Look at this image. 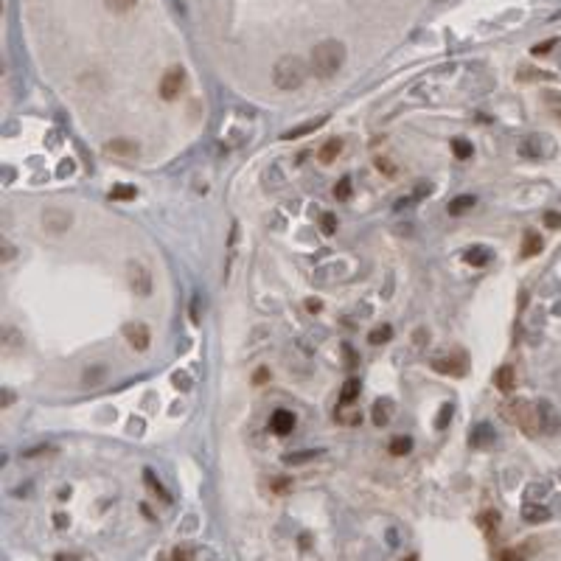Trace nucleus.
Listing matches in <instances>:
<instances>
[{
    "label": "nucleus",
    "mask_w": 561,
    "mask_h": 561,
    "mask_svg": "<svg viewBox=\"0 0 561 561\" xmlns=\"http://www.w3.org/2000/svg\"><path fill=\"white\" fill-rule=\"evenodd\" d=\"M550 48H553V40H550V43H544V45H536V48H533V54L539 57V54H547Z\"/></svg>",
    "instance_id": "obj_39"
},
{
    "label": "nucleus",
    "mask_w": 561,
    "mask_h": 561,
    "mask_svg": "<svg viewBox=\"0 0 561 561\" xmlns=\"http://www.w3.org/2000/svg\"><path fill=\"white\" fill-rule=\"evenodd\" d=\"M182 87H185V71H182L180 65H174V68H168V71L163 73V79H160V99H163V101H174V99H180Z\"/></svg>",
    "instance_id": "obj_5"
},
{
    "label": "nucleus",
    "mask_w": 561,
    "mask_h": 561,
    "mask_svg": "<svg viewBox=\"0 0 561 561\" xmlns=\"http://www.w3.org/2000/svg\"><path fill=\"white\" fill-rule=\"evenodd\" d=\"M143 477H146V483H149V488H152V491H154V494H160V497H163V500H166V502H168V500H171V497H168V494H166V488H163V486H160V483H157V480H154V474H152V472H149V469H146V472H143Z\"/></svg>",
    "instance_id": "obj_32"
},
{
    "label": "nucleus",
    "mask_w": 561,
    "mask_h": 561,
    "mask_svg": "<svg viewBox=\"0 0 561 561\" xmlns=\"http://www.w3.org/2000/svg\"><path fill=\"white\" fill-rule=\"evenodd\" d=\"M388 452H391L393 458H405V455H410V452H413V438H410V435H396V438H391Z\"/></svg>",
    "instance_id": "obj_17"
},
{
    "label": "nucleus",
    "mask_w": 561,
    "mask_h": 561,
    "mask_svg": "<svg viewBox=\"0 0 561 561\" xmlns=\"http://www.w3.org/2000/svg\"><path fill=\"white\" fill-rule=\"evenodd\" d=\"M449 418H452V407H449V405H444V407H441V413H438V421H435V427H438V430H444V427L449 424Z\"/></svg>",
    "instance_id": "obj_33"
},
{
    "label": "nucleus",
    "mask_w": 561,
    "mask_h": 561,
    "mask_svg": "<svg viewBox=\"0 0 561 561\" xmlns=\"http://www.w3.org/2000/svg\"><path fill=\"white\" fill-rule=\"evenodd\" d=\"M320 452L317 449H309V452H292V455H284V463L289 466H298V463H306V460H314Z\"/></svg>",
    "instance_id": "obj_24"
},
{
    "label": "nucleus",
    "mask_w": 561,
    "mask_h": 561,
    "mask_svg": "<svg viewBox=\"0 0 561 561\" xmlns=\"http://www.w3.org/2000/svg\"><path fill=\"white\" fill-rule=\"evenodd\" d=\"M12 402H15V393H12V391H3V407H9Z\"/></svg>",
    "instance_id": "obj_41"
},
{
    "label": "nucleus",
    "mask_w": 561,
    "mask_h": 561,
    "mask_svg": "<svg viewBox=\"0 0 561 561\" xmlns=\"http://www.w3.org/2000/svg\"><path fill=\"white\" fill-rule=\"evenodd\" d=\"M377 168H379V171H385L388 177H393V174H396V166H393L391 160H382V157L377 160Z\"/></svg>",
    "instance_id": "obj_35"
},
{
    "label": "nucleus",
    "mask_w": 561,
    "mask_h": 561,
    "mask_svg": "<svg viewBox=\"0 0 561 561\" xmlns=\"http://www.w3.org/2000/svg\"><path fill=\"white\" fill-rule=\"evenodd\" d=\"M474 205H477V197H472V194H463V197H455V200H449V205H446V214H449V217H463V214H469Z\"/></svg>",
    "instance_id": "obj_14"
},
{
    "label": "nucleus",
    "mask_w": 561,
    "mask_h": 561,
    "mask_svg": "<svg viewBox=\"0 0 561 561\" xmlns=\"http://www.w3.org/2000/svg\"><path fill=\"white\" fill-rule=\"evenodd\" d=\"M306 62L300 57H281L272 68V82L278 90H298L306 82Z\"/></svg>",
    "instance_id": "obj_2"
},
{
    "label": "nucleus",
    "mask_w": 561,
    "mask_h": 561,
    "mask_svg": "<svg viewBox=\"0 0 561 561\" xmlns=\"http://www.w3.org/2000/svg\"><path fill=\"white\" fill-rule=\"evenodd\" d=\"M107 152L115 154V157H132L138 152V143L135 140H126V138H115L107 143Z\"/></svg>",
    "instance_id": "obj_16"
},
{
    "label": "nucleus",
    "mask_w": 561,
    "mask_h": 561,
    "mask_svg": "<svg viewBox=\"0 0 561 561\" xmlns=\"http://www.w3.org/2000/svg\"><path fill=\"white\" fill-rule=\"evenodd\" d=\"M342 152V140L340 138H328L320 149H317V160L323 163V166H328V163H334L337 160V154Z\"/></svg>",
    "instance_id": "obj_13"
},
{
    "label": "nucleus",
    "mask_w": 561,
    "mask_h": 561,
    "mask_svg": "<svg viewBox=\"0 0 561 561\" xmlns=\"http://www.w3.org/2000/svg\"><path fill=\"white\" fill-rule=\"evenodd\" d=\"M126 278H129V286H132L135 295H140V298L152 295V272H149V267L143 261H129L126 264Z\"/></svg>",
    "instance_id": "obj_4"
},
{
    "label": "nucleus",
    "mask_w": 561,
    "mask_h": 561,
    "mask_svg": "<svg viewBox=\"0 0 561 561\" xmlns=\"http://www.w3.org/2000/svg\"><path fill=\"white\" fill-rule=\"evenodd\" d=\"M135 197H138L135 185L118 182V185H112V189H110V200H115V203H126V200H135Z\"/></svg>",
    "instance_id": "obj_20"
},
{
    "label": "nucleus",
    "mask_w": 561,
    "mask_h": 561,
    "mask_svg": "<svg viewBox=\"0 0 561 561\" xmlns=\"http://www.w3.org/2000/svg\"><path fill=\"white\" fill-rule=\"evenodd\" d=\"M320 231L326 233V236H331V233H337V217L334 214H320Z\"/></svg>",
    "instance_id": "obj_30"
},
{
    "label": "nucleus",
    "mask_w": 561,
    "mask_h": 561,
    "mask_svg": "<svg viewBox=\"0 0 561 561\" xmlns=\"http://www.w3.org/2000/svg\"><path fill=\"white\" fill-rule=\"evenodd\" d=\"M57 525H59V527H65V525H68V519H65V513H57Z\"/></svg>",
    "instance_id": "obj_44"
},
{
    "label": "nucleus",
    "mask_w": 561,
    "mask_h": 561,
    "mask_svg": "<svg viewBox=\"0 0 561 561\" xmlns=\"http://www.w3.org/2000/svg\"><path fill=\"white\" fill-rule=\"evenodd\" d=\"M306 306H309V312H320V300H306Z\"/></svg>",
    "instance_id": "obj_43"
},
{
    "label": "nucleus",
    "mask_w": 561,
    "mask_h": 561,
    "mask_svg": "<svg viewBox=\"0 0 561 561\" xmlns=\"http://www.w3.org/2000/svg\"><path fill=\"white\" fill-rule=\"evenodd\" d=\"M334 197H337L340 203H345V200L351 197V177H340V182L334 185Z\"/></svg>",
    "instance_id": "obj_29"
},
{
    "label": "nucleus",
    "mask_w": 561,
    "mask_h": 561,
    "mask_svg": "<svg viewBox=\"0 0 561 561\" xmlns=\"http://www.w3.org/2000/svg\"><path fill=\"white\" fill-rule=\"evenodd\" d=\"M104 370H107L104 365L87 367V370H85V379H82V382H85V385H99V382H104Z\"/></svg>",
    "instance_id": "obj_27"
},
{
    "label": "nucleus",
    "mask_w": 561,
    "mask_h": 561,
    "mask_svg": "<svg viewBox=\"0 0 561 561\" xmlns=\"http://www.w3.org/2000/svg\"><path fill=\"white\" fill-rule=\"evenodd\" d=\"M104 3H107L110 12H115V15H126L129 9H135L138 0H104Z\"/></svg>",
    "instance_id": "obj_26"
},
{
    "label": "nucleus",
    "mask_w": 561,
    "mask_h": 561,
    "mask_svg": "<svg viewBox=\"0 0 561 561\" xmlns=\"http://www.w3.org/2000/svg\"><path fill=\"white\" fill-rule=\"evenodd\" d=\"M71 225H73V217H71L68 211L48 208V211L43 214V228H45V231H51V233H62V231H68Z\"/></svg>",
    "instance_id": "obj_8"
},
{
    "label": "nucleus",
    "mask_w": 561,
    "mask_h": 561,
    "mask_svg": "<svg viewBox=\"0 0 561 561\" xmlns=\"http://www.w3.org/2000/svg\"><path fill=\"white\" fill-rule=\"evenodd\" d=\"M497 522H500V513H497V511H486V513L480 516V527H483L486 533H491V530L497 527Z\"/></svg>",
    "instance_id": "obj_31"
},
{
    "label": "nucleus",
    "mask_w": 561,
    "mask_h": 561,
    "mask_svg": "<svg viewBox=\"0 0 561 561\" xmlns=\"http://www.w3.org/2000/svg\"><path fill=\"white\" fill-rule=\"evenodd\" d=\"M168 558H171V561H194V558H197V550H194V547H174V550L168 553Z\"/></svg>",
    "instance_id": "obj_28"
},
{
    "label": "nucleus",
    "mask_w": 561,
    "mask_h": 561,
    "mask_svg": "<svg viewBox=\"0 0 561 561\" xmlns=\"http://www.w3.org/2000/svg\"><path fill=\"white\" fill-rule=\"evenodd\" d=\"M393 337V328L391 326H382V328H373L370 334H367V342L370 345H379V342H388Z\"/></svg>",
    "instance_id": "obj_25"
},
{
    "label": "nucleus",
    "mask_w": 561,
    "mask_h": 561,
    "mask_svg": "<svg viewBox=\"0 0 561 561\" xmlns=\"http://www.w3.org/2000/svg\"><path fill=\"white\" fill-rule=\"evenodd\" d=\"M267 379H270V373H267V367H258V370H256V385H264Z\"/></svg>",
    "instance_id": "obj_38"
},
{
    "label": "nucleus",
    "mask_w": 561,
    "mask_h": 561,
    "mask_svg": "<svg viewBox=\"0 0 561 561\" xmlns=\"http://www.w3.org/2000/svg\"><path fill=\"white\" fill-rule=\"evenodd\" d=\"M393 413H396V402L388 399V396L379 399V402H373V407H370V418H373L377 427H388L393 421Z\"/></svg>",
    "instance_id": "obj_10"
},
{
    "label": "nucleus",
    "mask_w": 561,
    "mask_h": 561,
    "mask_svg": "<svg viewBox=\"0 0 561 561\" xmlns=\"http://www.w3.org/2000/svg\"><path fill=\"white\" fill-rule=\"evenodd\" d=\"M536 410H539V427H541V432L544 435H558L561 432V416H558V410L550 402H539Z\"/></svg>",
    "instance_id": "obj_6"
},
{
    "label": "nucleus",
    "mask_w": 561,
    "mask_h": 561,
    "mask_svg": "<svg viewBox=\"0 0 561 561\" xmlns=\"http://www.w3.org/2000/svg\"><path fill=\"white\" fill-rule=\"evenodd\" d=\"M502 416H505L511 424H516V427H519L525 435H530V438L541 432V427H539V410H536L533 405L522 402V399L505 405V407H502Z\"/></svg>",
    "instance_id": "obj_3"
},
{
    "label": "nucleus",
    "mask_w": 561,
    "mask_h": 561,
    "mask_svg": "<svg viewBox=\"0 0 561 561\" xmlns=\"http://www.w3.org/2000/svg\"><path fill=\"white\" fill-rule=\"evenodd\" d=\"M342 65H345V45L340 43V40H323V43H317L314 48H312V62H309V68H312V73L317 76V79H334L340 71H342Z\"/></svg>",
    "instance_id": "obj_1"
},
{
    "label": "nucleus",
    "mask_w": 561,
    "mask_h": 561,
    "mask_svg": "<svg viewBox=\"0 0 561 561\" xmlns=\"http://www.w3.org/2000/svg\"><path fill=\"white\" fill-rule=\"evenodd\" d=\"M544 225H547V228H553V231H558V228H561V214H555V211H547V214H544Z\"/></svg>",
    "instance_id": "obj_34"
},
{
    "label": "nucleus",
    "mask_w": 561,
    "mask_h": 561,
    "mask_svg": "<svg viewBox=\"0 0 561 561\" xmlns=\"http://www.w3.org/2000/svg\"><path fill=\"white\" fill-rule=\"evenodd\" d=\"M126 340L138 354H143L149 348V342H152V331H149L146 323H129L126 326Z\"/></svg>",
    "instance_id": "obj_9"
},
{
    "label": "nucleus",
    "mask_w": 561,
    "mask_h": 561,
    "mask_svg": "<svg viewBox=\"0 0 561 561\" xmlns=\"http://www.w3.org/2000/svg\"><path fill=\"white\" fill-rule=\"evenodd\" d=\"M494 385H497V391L511 393V391L516 388V370H513L511 365H502V367L494 373Z\"/></svg>",
    "instance_id": "obj_12"
},
{
    "label": "nucleus",
    "mask_w": 561,
    "mask_h": 561,
    "mask_svg": "<svg viewBox=\"0 0 561 561\" xmlns=\"http://www.w3.org/2000/svg\"><path fill=\"white\" fill-rule=\"evenodd\" d=\"M432 370L444 373V377H466V356L455 354V356H444V359H432Z\"/></svg>",
    "instance_id": "obj_7"
},
{
    "label": "nucleus",
    "mask_w": 561,
    "mask_h": 561,
    "mask_svg": "<svg viewBox=\"0 0 561 561\" xmlns=\"http://www.w3.org/2000/svg\"><path fill=\"white\" fill-rule=\"evenodd\" d=\"M73 168H76V163H73V160H62V163H59V177H68Z\"/></svg>",
    "instance_id": "obj_37"
},
{
    "label": "nucleus",
    "mask_w": 561,
    "mask_h": 561,
    "mask_svg": "<svg viewBox=\"0 0 561 561\" xmlns=\"http://www.w3.org/2000/svg\"><path fill=\"white\" fill-rule=\"evenodd\" d=\"M497 561H522V555H519L516 550H502V553L497 555Z\"/></svg>",
    "instance_id": "obj_36"
},
{
    "label": "nucleus",
    "mask_w": 561,
    "mask_h": 561,
    "mask_svg": "<svg viewBox=\"0 0 561 561\" xmlns=\"http://www.w3.org/2000/svg\"><path fill=\"white\" fill-rule=\"evenodd\" d=\"M57 561H82V558H79V555H65V553H59Z\"/></svg>",
    "instance_id": "obj_42"
},
{
    "label": "nucleus",
    "mask_w": 561,
    "mask_h": 561,
    "mask_svg": "<svg viewBox=\"0 0 561 561\" xmlns=\"http://www.w3.org/2000/svg\"><path fill=\"white\" fill-rule=\"evenodd\" d=\"M463 258H466V264H472V267H486V264L491 261V250H488V247H472V250L463 253Z\"/></svg>",
    "instance_id": "obj_19"
},
{
    "label": "nucleus",
    "mask_w": 561,
    "mask_h": 561,
    "mask_svg": "<svg viewBox=\"0 0 561 561\" xmlns=\"http://www.w3.org/2000/svg\"><path fill=\"white\" fill-rule=\"evenodd\" d=\"M359 391H362V385H359V379H356V377L345 379V385L340 388V407H348V405H354V402L359 399Z\"/></svg>",
    "instance_id": "obj_15"
},
{
    "label": "nucleus",
    "mask_w": 561,
    "mask_h": 561,
    "mask_svg": "<svg viewBox=\"0 0 561 561\" xmlns=\"http://www.w3.org/2000/svg\"><path fill=\"white\" fill-rule=\"evenodd\" d=\"M328 118L326 115H320V118H314V121H306V124H300L298 129H289V132H284V140H292V138H300V135H309V132H314L317 126H323Z\"/></svg>",
    "instance_id": "obj_21"
},
{
    "label": "nucleus",
    "mask_w": 561,
    "mask_h": 561,
    "mask_svg": "<svg viewBox=\"0 0 561 561\" xmlns=\"http://www.w3.org/2000/svg\"><path fill=\"white\" fill-rule=\"evenodd\" d=\"M272 488L281 494V491H286V488H289V480H275V486H272Z\"/></svg>",
    "instance_id": "obj_40"
},
{
    "label": "nucleus",
    "mask_w": 561,
    "mask_h": 561,
    "mask_svg": "<svg viewBox=\"0 0 561 561\" xmlns=\"http://www.w3.org/2000/svg\"><path fill=\"white\" fill-rule=\"evenodd\" d=\"M452 152H455L458 160H469V157L474 154V146H472L466 138H455V140H452Z\"/></svg>",
    "instance_id": "obj_22"
},
{
    "label": "nucleus",
    "mask_w": 561,
    "mask_h": 561,
    "mask_svg": "<svg viewBox=\"0 0 561 561\" xmlns=\"http://www.w3.org/2000/svg\"><path fill=\"white\" fill-rule=\"evenodd\" d=\"M522 513H525L527 522H547V519H550V511L541 508V505H525Z\"/></svg>",
    "instance_id": "obj_23"
},
{
    "label": "nucleus",
    "mask_w": 561,
    "mask_h": 561,
    "mask_svg": "<svg viewBox=\"0 0 561 561\" xmlns=\"http://www.w3.org/2000/svg\"><path fill=\"white\" fill-rule=\"evenodd\" d=\"M541 247H544V242H541V236L539 233H525V242H522V258H530V256H539L541 253Z\"/></svg>",
    "instance_id": "obj_18"
},
{
    "label": "nucleus",
    "mask_w": 561,
    "mask_h": 561,
    "mask_svg": "<svg viewBox=\"0 0 561 561\" xmlns=\"http://www.w3.org/2000/svg\"><path fill=\"white\" fill-rule=\"evenodd\" d=\"M295 424H298V418H295L292 410H284V407H281V410H275V413L270 416V430H272L275 435H281V438L289 435V432L295 430Z\"/></svg>",
    "instance_id": "obj_11"
}]
</instances>
